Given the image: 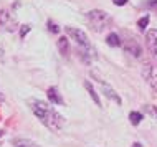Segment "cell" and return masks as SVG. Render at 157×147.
I'll list each match as a JSON object with an SVG mask.
<instances>
[{"label":"cell","instance_id":"1","mask_svg":"<svg viewBox=\"0 0 157 147\" xmlns=\"http://www.w3.org/2000/svg\"><path fill=\"white\" fill-rule=\"evenodd\" d=\"M28 106H30V109L33 111V114L41 121V124L46 126L50 131L58 132L63 127V124H65L63 116H60L52 106H50V104H46L45 101L28 99Z\"/></svg>","mask_w":157,"mask_h":147},{"label":"cell","instance_id":"2","mask_svg":"<svg viewBox=\"0 0 157 147\" xmlns=\"http://www.w3.org/2000/svg\"><path fill=\"white\" fill-rule=\"evenodd\" d=\"M66 35H70L71 38L76 41V45L81 48V53L86 55L88 60H90V58H93V60H94V58H96L94 48L91 47V41H90V38L86 36V33H84L83 30L75 28V27H66Z\"/></svg>","mask_w":157,"mask_h":147},{"label":"cell","instance_id":"3","mask_svg":"<svg viewBox=\"0 0 157 147\" xmlns=\"http://www.w3.org/2000/svg\"><path fill=\"white\" fill-rule=\"evenodd\" d=\"M91 76L94 78L98 83H99V86H101V88H103V91H104V96H108L109 99H113L114 103H117V104H121V103H122L121 96L116 93V89H114V88H113L111 85H109L108 81H104V78L101 76V74L98 73L96 70H91Z\"/></svg>","mask_w":157,"mask_h":147},{"label":"cell","instance_id":"4","mask_svg":"<svg viewBox=\"0 0 157 147\" xmlns=\"http://www.w3.org/2000/svg\"><path fill=\"white\" fill-rule=\"evenodd\" d=\"M86 17H88V22H90L91 28L94 32H101L108 25V15L101 10H91V12H88Z\"/></svg>","mask_w":157,"mask_h":147},{"label":"cell","instance_id":"5","mask_svg":"<svg viewBox=\"0 0 157 147\" xmlns=\"http://www.w3.org/2000/svg\"><path fill=\"white\" fill-rule=\"evenodd\" d=\"M142 76L151 85L152 89L157 91V68H155V66L146 65V66H144V70H142Z\"/></svg>","mask_w":157,"mask_h":147},{"label":"cell","instance_id":"6","mask_svg":"<svg viewBox=\"0 0 157 147\" xmlns=\"http://www.w3.org/2000/svg\"><path fill=\"white\" fill-rule=\"evenodd\" d=\"M146 43L149 51L157 56V30H149L146 33Z\"/></svg>","mask_w":157,"mask_h":147},{"label":"cell","instance_id":"7","mask_svg":"<svg viewBox=\"0 0 157 147\" xmlns=\"http://www.w3.org/2000/svg\"><path fill=\"white\" fill-rule=\"evenodd\" d=\"M13 147H40L36 142H33L30 139H25V137H17V139L12 141Z\"/></svg>","mask_w":157,"mask_h":147},{"label":"cell","instance_id":"8","mask_svg":"<svg viewBox=\"0 0 157 147\" xmlns=\"http://www.w3.org/2000/svg\"><path fill=\"white\" fill-rule=\"evenodd\" d=\"M46 94H48V99L52 101L53 104H60V106L63 104V98H61V94L58 93L56 88H50L48 93H46Z\"/></svg>","mask_w":157,"mask_h":147},{"label":"cell","instance_id":"9","mask_svg":"<svg viewBox=\"0 0 157 147\" xmlns=\"http://www.w3.org/2000/svg\"><path fill=\"white\" fill-rule=\"evenodd\" d=\"M126 50H127V51H132V55H134V56H141V47H139V45H137V41H136V40H129V41H127V45H126Z\"/></svg>","mask_w":157,"mask_h":147},{"label":"cell","instance_id":"10","mask_svg":"<svg viewBox=\"0 0 157 147\" xmlns=\"http://www.w3.org/2000/svg\"><path fill=\"white\" fill-rule=\"evenodd\" d=\"M58 48H60V53L63 56H68V51H70V45H68V40L65 36H61L60 40H58Z\"/></svg>","mask_w":157,"mask_h":147},{"label":"cell","instance_id":"11","mask_svg":"<svg viewBox=\"0 0 157 147\" xmlns=\"http://www.w3.org/2000/svg\"><path fill=\"white\" fill-rule=\"evenodd\" d=\"M84 88L88 89V93H90V96L93 98V101H94V103L98 104V106H101V101H99V98H98V94H96L94 88L91 86V83H90V81H86V83H84Z\"/></svg>","mask_w":157,"mask_h":147},{"label":"cell","instance_id":"12","mask_svg":"<svg viewBox=\"0 0 157 147\" xmlns=\"http://www.w3.org/2000/svg\"><path fill=\"white\" fill-rule=\"evenodd\" d=\"M108 45H111V47H119L121 45V40H119V36L116 35V33H111V35H108Z\"/></svg>","mask_w":157,"mask_h":147},{"label":"cell","instance_id":"13","mask_svg":"<svg viewBox=\"0 0 157 147\" xmlns=\"http://www.w3.org/2000/svg\"><path fill=\"white\" fill-rule=\"evenodd\" d=\"M129 121H131V124L137 126V124L142 121V114H141V112H136V111H132V112L129 114Z\"/></svg>","mask_w":157,"mask_h":147},{"label":"cell","instance_id":"14","mask_svg":"<svg viewBox=\"0 0 157 147\" xmlns=\"http://www.w3.org/2000/svg\"><path fill=\"white\" fill-rule=\"evenodd\" d=\"M10 22H12V20H10V17H8V15L5 13V12H0V28L3 30V28H5V27H7V25L10 23Z\"/></svg>","mask_w":157,"mask_h":147},{"label":"cell","instance_id":"15","mask_svg":"<svg viewBox=\"0 0 157 147\" xmlns=\"http://www.w3.org/2000/svg\"><path fill=\"white\" fill-rule=\"evenodd\" d=\"M137 25H139V28H141V30H146V27L149 25V15H146V17H142V18H139Z\"/></svg>","mask_w":157,"mask_h":147},{"label":"cell","instance_id":"16","mask_svg":"<svg viewBox=\"0 0 157 147\" xmlns=\"http://www.w3.org/2000/svg\"><path fill=\"white\" fill-rule=\"evenodd\" d=\"M146 112L157 119V106H146Z\"/></svg>","mask_w":157,"mask_h":147},{"label":"cell","instance_id":"17","mask_svg":"<svg viewBox=\"0 0 157 147\" xmlns=\"http://www.w3.org/2000/svg\"><path fill=\"white\" fill-rule=\"evenodd\" d=\"M48 28H50V32H53V33H56L58 30H60V28H58L53 22H48Z\"/></svg>","mask_w":157,"mask_h":147},{"label":"cell","instance_id":"18","mask_svg":"<svg viewBox=\"0 0 157 147\" xmlns=\"http://www.w3.org/2000/svg\"><path fill=\"white\" fill-rule=\"evenodd\" d=\"M28 32H30V27H28V25H23V27H22V32H20V35L25 36V33H28Z\"/></svg>","mask_w":157,"mask_h":147},{"label":"cell","instance_id":"19","mask_svg":"<svg viewBox=\"0 0 157 147\" xmlns=\"http://www.w3.org/2000/svg\"><path fill=\"white\" fill-rule=\"evenodd\" d=\"M114 5H124V3H127V0H113Z\"/></svg>","mask_w":157,"mask_h":147},{"label":"cell","instance_id":"20","mask_svg":"<svg viewBox=\"0 0 157 147\" xmlns=\"http://www.w3.org/2000/svg\"><path fill=\"white\" fill-rule=\"evenodd\" d=\"M132 147H142V145L139 144V142H136V144H132Z\"/></svg>","mask_w":157,"mask_h":147},{"label":"cell","instance_id":"21","mask_svg":"<svg viewBox=\"0 0 157 147\" xmlns=\"http://www.w3.org/2000/svg\"><path fill=\"white\" fill-rule=\"evenodd\" d=\"M0 101H3V94L2 93H0Z\"/></svg>","mask_w":157,"mask_h":147},{"label":"cell","instance_id":"22","mask_svg":"<svg viewBox=\"0 0 157 147\" xmlns=\"http://www.w3.org/2000/svg\"><path fill=\"white\" fill-rule=\"evenodd\" d=\"M3 136V131H0V137H2Z\"/></svg>","mask_w":157,"mask_h":147}]
</instances>
